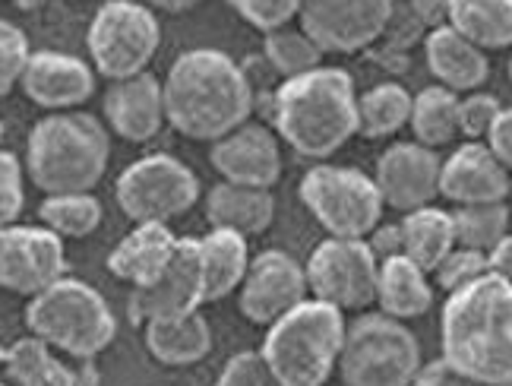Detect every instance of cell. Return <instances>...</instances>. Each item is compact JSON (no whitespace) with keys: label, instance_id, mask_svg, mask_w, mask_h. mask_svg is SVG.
I'll return each mask as SVG.
<instances>
[{"label":"cell","instance_id":"8fae6325","mask_svg":"<svg viewBox=\"0 0 512 386\" xmlns=\"http://www.w3.org/2000/svg\"><path fill=\"white\" fill-rule=\"evenodd\" d=\"M307 292L339 311H364L377 301L380 260L373 257L367 241L354 238H326L310 254L307 266Z\"/></svg>","mask_w":512,"mask_h":386},{"label":"cell","instance_id":"7a4b0ae2","mask_svg":"<svg viewBox=\"0 0 512 386\" xmlns=\"http://www.w3.org/2000/svg\"><path fill=\"white\" fill-rule=\"evenodd\" d=\"M443 361L481 386L512 377V282L484 273L446 298Z\"/></svg>","mask_w":512,"mask_h":386},{"label":"cell","instance_id":"d590c367","mask_svg":"<svg viewBox=\"0 0 512 386\" xmlns=\"http://www.w3.org/2000/svg\"><path fill=\"white\" fill-rule=\"evenodd\" d=\"M29 57H32V51H29L26 32L7 23V19H0V99L19 86Z\"/></svg>","mask_w":512,"mask_h":386},{"label":"cell","instance_id":"f6af8a7d","mask_svg":"<svg viewBox=\"0 0 512 386\" xmlns=\"http://www.w3.org/2000/svg\"><path fill=\"white\" fill-rule=\"evenodd\" d=\"M411 13H415L424 26H446V0H415L411 4Z\"/></svg>","mask_w":512,"mask_h":386},{"label":"cell","instance_id":"ba28073f","mask_svg":"<svg viewBox=\"0 0 512 386\" xmlns=\"http://www.w3.org/2000/svg\"><path fill=\"white\" fill-rule=\"evenodd\" d=\"M92 67L105 80H130L146 73L162 45V26L152 7L136 0H108L92 16L86 35Z\"/></svg>","mask_w":512,"mask_h":386},{"label":"cell","instance_id":"5bb4252c","mask_svg":"<svg viewBox=\"0 0 512 386\" xmlns=\"http://www.w3.org/2000/svg\"><path fill=\"white\" fill-rule=\"evenodd\" d=\"M67 254L61 235L45 225H4L0 228V288L35 298L64 276Z\"/></svg>","mask_w":512,"mask_h":386},{"label":"cell","instance_id":"1f68e13d","mask_svg":"<svg viewBox=\"0 0 512 386\" xmlns=\"http://www.w3.org/2000/svg\"><path fill=\"white\" fill-rule=\"evenodd\" d=\"M105 209L92 193H54L38 206V219L61 238H89L102 225Z\"/></svg>","mask_w":512,"mask_h":386},{"label":"cell","instance_id":"681fc988","mask_svg":"<svg viewBox=\"0 0 512 386\" xmlns=\"http://www.w3.org/2000/svg\"><path fill=\"white\" fill-rule=\"evenodd\" d=\"M509 83H512V54H509Z\"/></svg>","mask_w":512,"mask_h":386},{"label":"cell","instance_id":"9a60e30c","mask_svg":"<svg viewBox=\"0 0 512 386\" xmlns=\"http://www.w3.org/2000/svg\"><path fill=\"white\" fill-rule=\"evenodd\" d=\"M241 314L253 326H272L291 307L307 301V273L304 266L285 250H263L250 260L241 282Z\"/></svg>","mask_w":512,"mask_h":386},{"label":"cell","instance_id":"5b68a950","mask_svg":"<svg viewBox=\"0 0 512 386\" xmlns=\"http://www.w3.org/2000/svg\"><path fill=\"white\" fill-rule=\"evenodd\" d=\"M339 307L307 298L279 317L263 339V358L279 386H326L345 345Z\"/></svg>","mask_w":512,"mask_h":386},{"label":"cell","instance_id":"cb8c5ba5","mask_svg":"<svg viewBox=\"0 0 512 386\" xmlns=\"http://www.w3.org/2000/svg\"><path fill=\"white\" fill-rule=\"evenodd\" d=\"M377 304H380V314L392 320L424 317L433 304V288L427 282V273L418 263H411L405 254L380 260Z\"/></svg>","mask_w":512,"mask_h":386},{"label":"cell","instance_id":"f907efd6","mask_svg":"<svg viewBox=\"0 0 512 386\" xmlns=\"http://www.w3.org/2000/svg\"><path fill=\"white\" fill-rule=\"evenodd\" d=\"M503 386H512V377H509V380H506V383H503Z\"/></svg>","mask_w":512,"mask_h":386},{"label":"cell","instance_id":"ac0fdd59","mask_svg":"<svg viewBox=\"0 0 512 386\" xmlns=\"http://www.w3.org/2000/svg\"><path fill=\"white\" fill-rule=\"evenodd\" d=\"M19 89L29 102L48 111H73L92 99L95 73L86 61L64 51H35L23 70Z\"/></svg>","mask_w":512,"mask_h":386},{"label":"cell","instance_id":"277c9868","mask_svg":"<svg viewBox=\"0 0 512 386\" xmlns=\"http://www.w3.org/2000/svg\"><path fill=\"white\" fill-rule=\"evenodd\" d=\"M108 162V130L86 111H51L29 133L26 175L48 197L92 193V187L105 178Z\"/></svg>","mask_w":512,"mask_h":386},{"label":"cell","instance_id":"60d3db41","mask_svg":"<svg viewBox=\"0 0 512 386\" xmlns=\"http://www.w3.org/2000/svg\"><path fill=\"white\" fill-rule=\"evenodd\" d=\"M487 146L500 159V165L506 171H512V108L500 111V118L494 121V127H490V133H487Z\"/></svg>","mask_w":512,"mask_h":386},{"label":"cell","instance_id":"484cf974","mask_svg":"<svg viewBox=\"0 0 512 386\" xmlns=\"http://www.w3.org/2000/svg\"><path fill=\"white\" fill-rule=\"evenodd\" d=\"M143 336H146V352L155 361L171 364V368L196 364L212 352V330L200 311L181 320L146 323Z\"/></svg>","mask_w":512,"mask_h":386},{"label":"cell","instance_id":"8992f818","mask_svg":"<svg viewBox=\"0 0 512 386\" xmlns=\"http://www.w3.org/2000/svg\"><path fill=\"white\" fill-rule=\"evenodd\" d=\"M29 333L80 361L102 355L117 336V320L105 295L83 279L61 276L26 304Z\"/></svg>","mask_w":512,"mask_h":386},{"label":"cell","instance_id":"d6a6232c","mask_svg":"<svg viewBox=\"0 0 512 386\" xmlns=\"http://www.w3.org/2000/svg\"><path fill=\"white\" fill-rule=\"evenodd\" d=\"M452 231L456 244L487 254L503 235H509V209L503 203H471L452 212Z\"/></svg>","mask_w":512,"mask_h":386},{"label":"cell","instance_id":"836d02e7","mask_svg":"<svg viewBox=\"0 0 512 386\" xmlns=\"http://www.w3.org/2000/svg\"><path fill=\"white\" fill-rule=\"evenodd\" d=\"M263 51H266L269 67L279 73L282 80H294V76H304L310 70L323 67V54H326L304 29L301 32H291V29L266 32Z\"/></svg>","mask_w":512,"mask_h":386},{"label":"cell","instance_id":"f35d334b","mask_svg":"<svg viewBox=\"0 0 512 386\" xmlns=\"http://www.w3.org/2000/svg\"><path fill=\"white\" fill-rule=\"evenodd\" d=\"M500 102L487 92H471L459 102V133L468 140H487L490 127L500 118Z\"/></svg>","mask_w":512,"mask_h":386},{"label":"cell","instance_id":"e0dca14e","mask_svg":"<svg viewBox=\"0 0 512 386\" xmlns=\"http://www.w3.org/2000/svg\"><path fill=\"white\" fill-rule=\"evenodd\" d=\"M209 162L228 184L272 190V184L282 178L279 137L263 124H241L228 137L215 140Z\"/></svg>","mask_w":512,"mask_h":386},{"label":"cell","instance_id":"ffe728a7","mask_svg":"<svg viewBox=\"0 0 512 386\" xmlns=\"http://www.w3.org/2000/svg\"><path fill=\"white\" fill-rule=\"evenodd\" d=\"M105 118L117 137L130 143H146L159 133L165 118V89L152 73L117 80L105 92Z\"/></svg>","mask_w":512,"mask_h":386},{"label":"cell","instance_id":"c3c4849f","mask_svg":"<svg viewBox=\"0 0 512 386\" xmlns=\"http://www.w3.org/2000/svg\"><path fill=\"white\" fill-rule=\"evenodd\" d=\"M4 133H7V130H4V121H0V143H4Z\"/></svg>","mask_w":512,"mask_h":386},{"label":"cell","instance_id":"e575fe53","mask_svg":"<svg viewBox=\"0 0 512 386\" xmlns=\"http://www.w3.org/2000/svg\"><path fill=\"white\" fill-rule=\"evenodd\" d=\"M484 273H490V269H487V254H481V250H471V247H459V244L440 260L437 269H433L437 285L443 288L446 295L459 292V288L471 285L475 279H481Z\"/></svg>","mask_w":512,"mask_h":386},{"label":"cell","instance_id":"4316f807","mask_svg":"<svg viewBox=\"0 0 512 386\" xmlns=\"http://www.w3.org/2000/svg\"><path fill=\"white\" fill-rule=\"evenodd\" d=\"M200 260L206 276V304L222 301L234 288H241L247 276L250 266L247 238L225 228H212L206 238H200Z\"/></svg>","mask_w":512,"mask_h":386},{"label":"cell","instance_id":"7bdbcfd3","mask_svg":"<svg viewBox=\"0 0 512 386\" xmlns=\"http://www.w3.org/2000/svg\"><path fill=\"white\" fill-rule=\"evenodd\" d=\"M370 250H373V257L377 260H386V257H396L402 254V231L399 225H386V228H373L370 231Z\"/></svg>","mask_w":512,"mask_h":386},{"label":"cell","instance_id":"4dcf8cb0","mask_svg":"<svg viewBox=\"0 0 512 386\" xmlns=\"http://www.w3.org/2000/svg\"><path fill=\"white\" fill-rule=\"evenodd\" d=\"M411 99L405 86L380 83L358 99V133L364 140H383L399 133L411 118Z\"/></svg>","mask_w":512,"mask_h":386},{"label":"cell","instance_id":"7dc6e473","mask_svg":"<svg viewBox=\"0 0 512 386\" xmlns=\"http://www.w3.org/2000/svg\"><path fill=\"white\" fill-rule=\"evenodd\" d=\"M13 4H16L19 10H26V13H29V10H38V7H42L45 0H13Z\"/></svg>","mask_w":512,"mask_h":386},{"label":"cell","instance_id":"816d5d0a","mask_svg":"<svg viewBox=\"0 0 512 386\" xmlns=\"http://www.w3.org/2000/svg\"><path fill=\"white\" fill-rule=\"evenodd\" d=\"M0 386H7V383H4V380H0Z\"/></svg>","mask_w":512,"mask_h":386},{"label":"cell","instance_id":"6da1fadb","mask_svg":"<svg viewBox=\"0 0 512 386\" xmlns=\"http://www.w3.org/2000/svg\"><path fill=\"white\" fill-rule=\"evenodd\" d=\"M165 118L187 140L215 143L247 124L253 86L244 67L219 48L184 51L165 76Z\"/></svg>","mask_w":512,"mask_h":386},{"label":"cell","instance_id":"3957f363","mask_svg":"<svg viewBox=\"0 0 512 386\" xmlns=\"http://www.w3.org/2000/svg\"><path fill=\"white\" fill-rule=\"evenodd\" d=\"M275 137L304 159H329L358 133V95L348 70L317 67L279 86L272 99Z\"/></svg>","mask_w":512,"mask_h":386},{"label":"cell","instance_id":"2e32d148","mask_svg":"<svg viewBox=\"0 0 512 386\" xmlns=\"http://www.w3.org/2000/svg\"><path fill=\"white\" fill-rule=\"evenodd\" d=\"M440 168L443 159L437 149L421 143H396L377 159V190L383 206L399 212H411L430 206L433 197H440Z\"/></svg>","mask_w":512,"mask_h":386},{"label":"cell","instance_id":"f1b7e54d","mask_svg":"<svg viewBox=\"0 0 512 386\" xmlns=\"http://www.w3.org/2000/svg\"><path fill=\"white\" fill-rule=\"evenodd\" d=\"M411 130L415 143L440 149L459 137V95L443 86H427L411 99Z\"/></svg>","mask_w":512,"mask_h":386},{"label":"cell","instance_id":"b9f144b4","mask_svg":"<svg viewBox=\"0 0 512 386\" xmlns=\"http://www.w3.org/2000/svg\"><path fill=\"white\" fill-rule=\"evenodd\" d=\"M411 386H481V383L468 380L465 374H459L456 368H449V364L440 358V361L421 364V371H418V377Z\"/></svg>","mask_w":512,"mask_h":386},{"label":"cell","instance_id":"30bf717a","mask_svg":"<svg viewBox=\"0 0 512 386\" xmlns=\"http://www.w3.org/2000/svg\"><path fill=\"white\" fill-rule=\"evenodd\" d=\"M117 206L124 209V216L136 225L143 222H162L181 219L184 212L193 209L200 200V181L193 171L168 156V152H155V156L136 159L130 168L121 171V178L114 184Z\"/></svg>","mask_w":512,"mask_h":386},{"label":"cell","instance_id":"7c38bea8","mask_svg":"<svg viewBox=\"0 0 512 386\" xmlns=\"http://www.w3.org/2000/svg\"><path fill=\"white\" fill-rule=\"evenodd\" d=\"M396 0H301V26L326 54H358L386 35Z\"/></svg>","mask_w":512,"mask_h":386},{"label":"cell","instance_id":"4fadbf2b","mask_svg":"<svg viewBox=\"0 0 512 386\" xmlns=\"http://www.w3.org/2000/svg\"><path fill=\"white\" fill-rule=\"evenodd\" d=\"M206 304V276L200 238H177L168 266L143 288H133L130 317L136 323H162L196 314Z\"/></svg>","mask_w":512,"mask_h":386},{"label":"cell","instance_id":"9c48e42d","mask_svg":"<svg viewBox=\"0 0 512 386\" xmlns=\"http://www.w3.org/2000/svg\"><path fill=\"white\" fill-rule=\"evenodd\" d=\"M301 203L329 231V238L364 241V235H370L383 219L377 181L345 165L310 168L301 178Z\"/></svg>","mask_w":512,"mask_h":386},{"label":"cell","instance_id":"d6986e66","mask_svg":"<svg viewBox=\"0 0 512 386\" xmlns=\"http://www.w3.org/2000/svg\"><path fill=\"white\" fill-rule=\"evenodd\" d=\"M509 193V171L487 143L471 140L459 146L440 168V197L456 206L503 203Z\"/></svg>","mask_w":512,"mask_h":386},{"label":"cell","instance_id":"f546056e","mask_svg":"<svg viewBox=\"0 0 512 386\" xmlns=\"http://www.w3.org/2000/svg\"><path fill=\"white\" fill-rule=\"evenodd\" d=\"M0 358L16 386H76V374L51 355V345L45 339L32 333L26 339H16Z\"/></svg>","mask_w":512,"mask_h":386},{"label":"cell","instance_id":"83f0119b","mask_svg":"<svg viewBox=\"0 0 512 386\" xmlns=\"http://www.w3.org/2000/svg\"><path fill=\"white\" fill-rule=\"evenodd\" d=\"M402 231V254L418 263L430 276L440 266V260L456 247V231H452V212L437 206H421L405 212L399 222Z\"/></svg>","mask_w":512,"mask_h":386},{"label":"cell","instance_id":"bcb514c9","mask_svg":"<svg viewBox=\"0 0 512 386\" xmlns=\"http://www.w3.org/2000/svg\"><path fill=\"white\" fill-rule=\"evenodd\" d=\"M146 4L155 10H165V13H187L200 4V0H146Z\"/></svg>","mask_w":512,"mask_h":386},{"label":"cell","instance_id":"ee69618b","mask_svg":"<svg viewBox=\"0 0 512 386\" xmlns=\"http://www.w3.org/2000/svg\"><path fill=\"white\" fill-rule=\"evenodd\" d=\"M487 269L494 276L512 282V235H503L494 247L487 250Z\"/></svg>","mask_w":512,"mask_h":386},{"label":"cell","instance_id":"ab89813d","mask_svg":"<svg viewBox=\"0 0 512 386\" xmlns=\"http://www.w3.org/2000/svg\"><path fill=\"white\" fill-rule=\"evenodd\" d=\"M215 386H279V383H275L263 352H238L225 361Z\"/></svg>","mask_w":512,"mask_h":386},{"label":"cell","instance_id":"d4e9b609","mask_svg":"<svg viewBox=\"0 0 512 386\" xmlns=\"http://www.w3.org/2000/svg\"><path fill=\"white\" fill-rule=\"evenodd\" d=\"M446 26L481 51L512 45V0H446Z\"/></svg>","mask_w":512,"mask_h":386},{"label":"cell","instance_id":"74e56055","mask_svg":"<svg viewBox=\"0 0 512 386\" xmlns=\"http://www.w3.org/2000/svg\"><path fill=\"white\" fill-rule=\"evenodd\" d=\"M26 206V165L0 149V228L13 225Z\"/></svg>","mask_w":512,"mask_h":386},{"label":"cell","instance_id":"8d00e7d4","mask_svg":"<svg viewBox=\"0 0 512 386\" xmlns=\"http://www.w3.org/2000/svg\"><path fill=\"white\" fill-rule=\"evenodd\" d=\"M228 7L238 13L247 26L260 32L285 29L301 13V0H228Z\"/></svg>","mask_w":512,"mask_h":386},{"label":"cell","instance_id":"44dd1931","mask_svg":"<svg viewBox=\"0 0 512 386\" xmlns=\"http://www.w3.org/2000/svg\"><path fill=\"white\" fill-rule=\"evenodd\" d=\"M424 57L427 70L449 92H475L490 76L487 54L478 45H471L468 38H462L452 26H437L427 32Z\"/></svg>","mask_w":512,"mask_h":386},{"label":"cell","instance_id":"52a82bcc","mask_svg":"<svg viewBox=\"0 0 512 386\" xmlns=\"http://www.w3.org/2000/svg\"><path fill=\"white\" fill-rule=\"evenodd\" d=\"M336 371L345 386H411L421 371V345L402 320L364 314L345 330Z\"/></svg>","mask_w":512,"mask_h":386},{"label":"cell","instance_id":"603a6c76","mask_svg":"<svg viewBox=\"0 0 512 386\" xmlns=\"http://www.w3.org/2000/svg\"><path fill=\"white\" fill-rule=\"evenodd\" d=\"M206 219L212 228H225L244 238L263 235L275 219V197L263 187L222 181L206 193Z\"/></svg>","mask_w":512,"mask_h":386},{"label":"cell","instance_id":"7402d4cb","mask_svg":"<svg viewBox=\"0 0 512 386\" xmlns=\"http://www.w3.org/2000/svg\"><path fill=\"white\" fill-rule=\"evenodd\" d=\"M177 247V235L162 222H143L130 235L117 241V247L108 254V273L133 288H143L168 266Z\"/></svg>","mask_w":512,"mask_h":386}]
</instances>
